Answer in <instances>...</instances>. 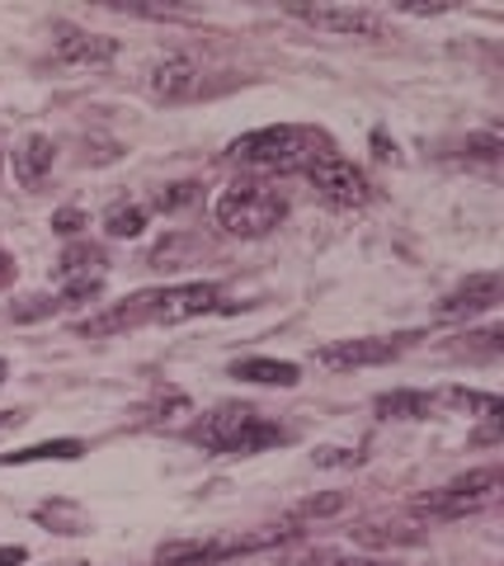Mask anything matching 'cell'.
<instances>
[{"instance_id": "cell-10", "label": "cell", "mask_w": 504, "mask_h": 566, "mask_svg": "<svg viewBox=\"0 0 504 566\" xmlns=\"http://www.w3.org/2000/svg\"><path fill=\"white\" fill-rule=\"evenodd\" d=\"M53 57L62 66H105L119 57V39H105V33L76 29V24H57L53 29Z\"/></svg>"}, {"instance_id": "cell-3", "label": "cell", "mask_w": 504, "mask_h": 566, "mask_svg": "<svg viewBox=\"0 0 504 566\" xmlns=\"http://www.w3.org/2000/svg\"><path fill=\"white\" fill-rule=\"evenodd\" d=\"M212 218L222 231H231V237L255 241V237H269V231L288 218V198L278 189L260 185V179H237V185H227L217 194Z\"/></svg>"}, {"instance_id": "cell-26", "label": "cell", "mask_w": 504, "mask_h": 566, "mask_svg": "<svg viewBox=\"0 0 504 566\" xmlns=\"http://www.w3.org/2000/svg\"><path fill=\"white\" fill-rule=\"evenodd\" d=\"M340 566H382V562H344V557H340Z\"/></svg>"}, {"instance_id": "cell-2", "label": "cell", "mask_w": 504, "mask_h": 566, "mask_svg": "<svg viewBox=\"0 0 504 566\" xmlns=\"http://www.w3.org/2000/svg\"><path fill=\"white\" fill-rule=\"evenodd\" d=\"M330 146L326 132L316 128H297V123H274V128H255L241 132V138L227 142V156L241 165H255V171H307V165Z\"/></svg>"}, {"instance_id": "cell-8", "label": "cell", "mask_w": 504, "mask_h": 566, "mask_svg": "<svg viewBox=\"0 0 504 566\" xmlns=\"http://www.w3.org/2000/svg\"><path fill=\"white\" fill-rule=\"evenodd\" d=\"M293 20L335 33V39H382L386 24L377 10H363V6H316V10H293Z\"/></svg>"}, {"instance_id": "cell-20", "label": "cell", "mask_w": 504, "mask_h": 566, "mask_svg": "<svg viewBox=\"0 0 504 566\" xmlns=\"http://www.w3.org/2000/svg\"><path fill=\"white\" fill-rule=\"evenodd\" d=\"M316 468H359L363 454L359 448H340V444H326V448H316Z\"/></svg>"}, {"instance_id": "cell-6", "label": "cell", "mask_w": 504, "mask_h": 566, "mask_svg": "<svg viewBox=\"0 0 504 566\" xmlns=\"http://www.w3.org/2000/svg\"><path fill=\"white\" fill-rule=\"evenodd\" d=\"M307 179L316 185V194H321L326 204H335V208H363L368 198H373L368 175L349 156L335 152V146H326V152L307 165Z\"/></svg>"}, {"instance_id": "cell-24", "label": "cell", "mask_w": 504, "mask_h": 566, "mask_svg": "<svg viewBox=\"0 0 504 566\" xmlns=\"http://www.w3.org/2000/svg\"><path fill=\"white\" fill-rule=\"evenodd\" d=\"M24 562H29V547H20V543L0 547V566H24Z\"/></svg>"}, {"instance_id": "cell-16", "label": "cell", "mask_w": 504, "mask_h": 566, "mask_svg": "<svg viewBox=\"0 0 504 566\" xmlns=\"http://www.w3.org/2000/svg\"><path fill=\"white\" fill-rule=\"evenodd\" d=\"M434 406H448V411H462L472 421H500V396L495 392H476V388H448L434 396Z\"/></svg>"}, {"instance_id": "cell-22", "label": "cell", "mask_w": 504, "mask_h": 566, "mask_svg": "<svg viewBox=\"0 0 504 566\" xmlns=\"http://www.w3.org/2000/svg\"><path fill=\"white\" fill-rule=\"evenodd\" d=\"M80 227H86V213H80V208H62V213H53V231H62V237H76Z\"/></svg>"}, {"instance_id": "cell-11", "label": "cell", "mask_w": 504, "mask_h": 566, "mask_svg": "<svg viewBox=\"0 0 504 566\" xmlns=\"http://www.w3.org/2000/svg\"><path fill=\"white\" fill-rule=\"evenodd\" d=\"M500 289H504L500 274H472V279H467L462 289H458V293H448V297H443V307H439V312L448 316V322H452V316L495 312V307H500Z\"/></svg>"}, {"instance_id": "cell-4", "label": "cell", "mask_w": 504, "mask_h": 566, "mask_svg": "<svg viewBox=\"0 0 504 566\" xmlns=\"http://www.w3.org/2000/svg\"><path fill=\"white\" fill-rule=\"evenodd\" d=\"M500 487H504L500 468H476V472H467L458 481H448V487H439V491L419 496L410 510L419 514V520H462V514L491 505L500 496Z\"/></svg>"}, {"instance_id": "cell-1", "label": "cell", "mask_w": 504, "mask_h": 566, "mask_svg": "<svg viewBox=\"0 0 504 566\" xmlns=\"http://www.w3.org/2000/svg\"><path fill=\"white\" fill-rule=\"evenodd\" d=\"M194 439L212 458H255V454H264V448H274V444H288L293 435L283 425L264 421L255 406L222 402V406H212L204 415V425L194 429Z\"/></svg>"}, {"instance_id": "cell-21", "label": "cell", "mask_w": 504, "mask_h": 566, "mask_svg": "<svg viewBox=\"0 0 504 566\" xmlns=\"http://www.w3.org/2000/svg\"><path fill=\"white\" fill-rule=\"evenodd\" d=\"M344 510V496H311L293 510V520H326V514H340Z\"/></svg>"}, {"instance_id": "cell-9", "label": "cell", "mask_w": 504, "mask_h": 566, "mask_svg": "<svg viewBox=\"0 0 504 566\" xmlns=\"http://www.w3.org/2000/svg\"><path fill=\"white\" fill-rule=\"evenodd\" d=\"M401 355L396 340H377V336H363V340H330L316 349V363L330 373H349V369H377V363H392Z\"/></svg>"}, {"instance_id": "cell-14", "label": "cell", "mask_w": 504, "mask_h": 566, "mask_svg": "<svg viewBox=\"0 0 504 566\" xmlns=\"http://www.w3.org/2000/svg\"><path fill=\"white\" fill-rule=\"evenodd\" d=\"M86 458V444L80 439H43L29 448H14V454H0V468H29V462H76Z\"/></svg>"}, {"instance_id": "cell-27", "label": "cell", "mask_w": 504, "mask_h": 566, "mask_svg": "<svg viewBox=\"0 0 504 566\" xmlns=\"http://www.w3.org/2000/svg\"><path fill=\"white\" fill-rule=\"evenodd\" d=\"M6 378H10V363H6V359H0V382H6Z\"/></svg>"}, {"instance_id": "cell-17", "label": "cell", "mask_w": 504, "mask_h": 566, "mask_svg": "<svg viewBox=\"0 0 504 566\" xmlns=\"http://www.w3.org/2000/svg\"><path fill=\"white\" fill-rule=\"evenodd\" d=\"M33 520H39L43 529H53V534H66V538H76V534H90V520H86V510L72 505V501H47L33 510Z\"/></svg>"}, {"instance_id": "cell-5", "label": "cell", "mask_w": 504, "mask_h": 566, "mask_svg": "<svg viewBox=\"0 0 504 566\" xmlns=\"http://www.w3.org/2000/svg\"><path fill=\"white\" fill-rule=\"evenodd\" d=\"M138 307H142V322H161V326H179V322H194V316H208L222 307V289L217 283H175V289H151L138 293Z\"/></svg>"}, {"instance_id": "cell-12", "label": "cell", "mask_w": 504, "mask_h": 566, "mask_svg": "<svg viewBox=\"0 0 504 566\" xmlns=\"http://www.w3.org/2000/svg\"><path fill=\"white\" fill-rule=\"evenodd\" d=\"M53 161H57V146H53V138H43V132H29V138L14 146V179H20L24 189H39L43 179H47V171H53Z\"/></svg>"}, {"instance_id": "cell-23", "label": "cell", "mask_w": 504, "mask_h": 566, "mask_svg": "<svg viewBox=\"0 0 504 566\" xmlns=\"http://www.w3.org/2000/svg\"><path fill=\"white\" fill-rule=\"evenodd\" d=\"M495 152H500V138H495V132H485V138H472V142H467V156L495 161Z\"/></svg>"}, {"instance_id": "cell-19", "label": "cell", "mask_w": 504, "mask_h": 566, "mask_svg": "<svg viewBox=\"0 0 504 566\" xmlns=\"http://www.w3.org/2000/svg\"><path fill=\"white\" fill-rule=\"evenodd\" d=\"M194 198H198V185L194 179H179V185H165L156 194V213H179V208H189Z\"/></svg>"}, {"instance_id": "cell-7", "label": "cell", "mask_w": 504, "mask_h": 566, "mask_svg": "<svg viewBox=\"0 0 504 566\" xmlns=\"http://www.w3.org/2000/svg\"><path fill=\"white\" fill-rule=\"evenodd\" d=\"M198 90H204V72H198L194 57L184 53H165L146 66V95L156 99V105L175 109V105H189V99H198Z\"/></svg>"}, {"instance_id": "cell-13", "label": "cell", "mask_w": 504, "mask_h": 566, "mask_svg": "<svg viewBox=\"0 0 504 566\" xmlns=\"http://www.w3.org/2000/svg\"><path fill=\"white\" fill-rule=\"evenodd\" d=\"M231 378L255 382V388H297L302 369L288 359H237L231 363Z\"/></svg>"}, {"instance_id": "cell-28", "label": "cell", "mask_w": 504, "mask_h": 566, "mask_svg": "<svg viewBox=\"0 0 504 566\" xmlns=\"http://www.w3.org/2000/svg\"><path fill=\"white\" fill-rule=\"evenodd\" d=\"M6 270H10V260H6V255H0V274H6Z\"/></svg>"}, {"instance_id": "cell-15", "label": "cell", "mask_w": 504, "mask_h": 566, "mask_svg": "<svg viewBox=\"0 0 504 566\" xmlns=\"http://www.w3.org/2000/svg\"><path fill=\"white\" fill-rule=\"evenodd\" d=\"M373 406H377L382 421H429V415H434V396L429 392L396 388V392H382Z\"/></svg>"}, {"instance_id": "cell-18", "label": "cell", "mask_w": 504, "mask_h": 566, "mask_svg": "<svg viewBox=\"0 0 504 566\" xmlns=\"http://www.w3.org/2000/svg\"><path fill=\"white\" fill-rule=\"evenodd\" d=\"M146 231V208L142 204H113L105 213V237L109 241H132Z\"/></svg>"}, {"instance_id": "cell-25", "label": "cell", "mask_w": 504, "mask_h": 566, "mask_svg": "<svg viewBox=\"0 0 504 566\" xmlns=\"http://www.w3.org/2000/svg\"><path fill=\"white\" fill-rule=\"evenodd\" d=\"M24 421V411H0V429H10V425H20Z\"/></svg>"}]
</instances>
